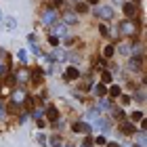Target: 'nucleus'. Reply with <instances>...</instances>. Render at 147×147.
I'll use <instances>...</instances> for the list:
<instances>
[{"mask_svg":"<svg viewBox=\"0 0 147 147\" xmlns=\"http://www.w3.org/2000/svg\"><path fill=\"white\" fill-rule=\"evenodd\" d=\"M97 17H101V19H111V17H113V9H111V6H99V9H97Z\"/></svg>","mask_w":147,"mask_h":147,"instance_id":"nucleus-1","label":"nucleus"},{"mask_svg":"<svg viewBox=\"0 0 147 147\" xmlns=\"http://www.w3.org/2000/svg\"><path fill=\"white\" fill-rule=\"evenodd\" d=\"M78 76H80V71L76 67H67L65 69V80H76Z\"/></svg>","mask_w":147,"mask_h":147,"instance_id":"nucleus-2","label":"nucleus"},{"mask_svg":"<svg viewBox=\"0 0 147 147\" xmlns=\"http://www.w3.org/2000/svg\"><path fill=\"white\" fill-rule=\"evenodd\" d=\"M135 13H137V6H135V4H130V2L124 4V15H126V17H132Z\"/></svg>","mask_w":147,"mask_h":147,"instance_id":"nucleus-3","label":"nucleus"},{"mask_svg":"<svg viewBox=\"0 0 147 147\" xmlns=\"http://www.w3.org/2000/svg\"><path fill=\"white\" fill-rule=\"evenodd\" d=\"M46 116H49V120H53V122H55V120L59 118V111H57L55 107H49V109H46Z\"/></svg>","mask_w":147,"mask_h":147,"instance_id":"nucleus-4","label":"nucleus"},{"mask_svg":"<svg viewBox=\"0 0 147 147\" xmlns=\"http://www.w3.org/2000/svg\"><path fill=\"white\" fill-rule=\"evenodd\" d=\"M105 92H107V88H105V84H97V86H95V95H97V97H103Z\"/></svg>","mask_w":147,"mask_h":147,"instance_id":"nucleus-5","label":"nucleus"},{"mask_svg":"<svg viewBox=\"0 0 147 147\" xmlns=\"http://www.w3.org/2000/svg\"><path fill=\"white\" fill-rule=\"evenodd\" d=\"M122 132L124 135H130V132H135V126L132 124H122Z\"/></svg>","mask_w":147,"mask_h":147,"instance_id":"nucleus-6","label":"nucleus"},{"mask_svg":"<svg viewBox=\"0 0 147 147\" xmlns=\"http://www.w3.org/2000/svg\"><path fill=\"white\" fill-rule=\"evenodd\" d=\"M113 53H116L113 46H105V49H103V55H105V57H113Z\"/></svg>","mask_w":147,"mask_h":147,"instance_id":"nucleus-7","label":"nucleus"},{"mask_svg":"<svg viewBox=\"0 0 147 147\" xmlns=\"http://www.w3.org/2000/svg\"><path fill=\"white\" fill-rule=\"evenodd\" d=\"M15 28H17V21H15V19H13V17L6 19V30H15Z\"/></svg>","mask_w":147,"mask_h":147,"instance_id":"nucleus-8","label":"nucleus"},{"mask_svg":"<svg viewBox=\"0 0 147 147\" xmlns=\"http://www.w3.org/2000/svg\"><path fill=\"white\" fill-rule=\"evenodd\" d=\"M109 92H111L113 97H120V86H111V88H109Z\"/></svg>","mask_w":147,"mask_h":147,"instance_id":"nucleus-9","label":"nucleus"},{"mask_svg":"<svg viewBox=\"0 0 147 147\" xmlns=\"http://www.w3.org/2000/svg\"><path fill=\"white\" fill-rule=\"evenodd\" d=\"M95 143H97V145H105L107 141H105V137H101V135H99V137L95 139Z\"/></svg>","mask_w":147,"mask_h":147,"instance_id":"nucleus-10","label":"nucleus"},{"mask_svg":"<svg viewBox=\"0 0 147 147\" xmlns=\"http://www.w3.org/2000/svg\"><path fill=\"white\" fill-rule=\"evenodd\" d=\"M103 82H111V74L109 71H103Z\"/></svg>","mask_w":147,"mask_h":147,"instance_id":"nucleus-11","label":"nucleus"},{"mask_svg":"<svg viewBox=\"0 0 147 147\" xmlns=\"http://www.w3.org/2000/svg\"><path fill=\"white\" fill-rule=\"evenodd\" d=\"M76 11H78V13H86V4H82V2H80V4L76 6Z\"/></svg>","mask_w":147,"mask_h":147,"instance_id":"nucleus-12","label":"nucleus"},{"mask_svg":"<svg viewBox=\"0 0 147 147\" xmlns=\"http://www.w3.org/2000/svg\"><path fill=\"white\" fill-rule=\"evenodd\" d=\"M49 42H51L53 46H57V44H59V38H57V36H51V38H49Z\"/></svg>","mask_w":147,"mask_h":147,"instance_id":"nucleus-13","label":"nucleus"},{"mask_svg":"<svg viewBox=\"0 0 147 147\" xmlns=\"http://www.w3.org/2000/svg\"><path fill=\"white\" fill-rule=\"evenodd\" d=\"M44 21H46V23H53V21H55V15H53V13H51V15H46Z\"/></svg>","mask_w":147,"mask_h":147,"instance_id":"nucleus-14","label":"nucleus"},{"mask_svg":"<svg viewBox=\"0 0 147 147\" xmlns=\"http://www.w3.org/2000/svg\"><path fill=\"white\" fill-rule=\"evenodd\" d=\"M141 118H143L141 111H135V113H132V120H141Z\"/></svg>","mask_w":147,"mask_h":147,"instance_id":"nucleus-15","label":"nucleus"},{"mask_svg":"<svg viewBox=\"0 0 147 147\" xmlns=\"http://www.w3.org/2000/svg\"><path fill=\"white\" fill-rule=\"evenodd\" d=\"M63 4V0H55V6H61Z\"/></svg>","mask_w":147,"mask_h":147,"instance_id":"nucleus-16","label":"nucleus"},{"mask_svg":"<svg viewBox=\"0 0 147 147\" xmlns=\"http://www.w3.org/2000/svg\"><path fill=\"white\" fill-rule=\"evenodd\" d=\"M86 2H88V4H97L99 0H86Z\"/></svg>","mask_w":147,"mask_h":147,"instance_id":"nucleus-17","label":"nucleus"},{"mask_svg":"<svg viewBox=\"0 0 147 147\" xmlns=\"http://www.w3.org/2000/svg\"><path fill=\"white\" fill-rule=\"evenodd\" d=\"M82 147H90V141H88V139H86V143H84Z\"/></svg>","mask_w":147,"mask_h":147,"instance_id":"nucleus-18","label":"nucleus"},{"mask_svg":"<svg viewBox=\"0 0 147 147\" xmlns=\"http://www.w3.org/2000/svg\"><path fill=\"white\" fill-rule=\"evenodd\" d=\"M107 147H120V145H116V143H109V145H107Z\"/></svg>","mask_w":147,"mask_h":147,"instance_id":"nucleus-19","label":"nucleus"},{"mask_svg":"<svg viewBox=\"0 0 147 147\" xmlns=\"http://www.w3.org/2000/svg\"><path fill=\"white\" fill-rule=\"evenodd\" d=\"M0 19H2V15H0Z\"/></svg>","mask_w":147,"mask_h":147,"instance_id":"nucleus-20","label":"nucleus"}]
</instances>
